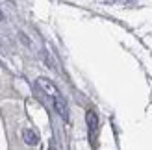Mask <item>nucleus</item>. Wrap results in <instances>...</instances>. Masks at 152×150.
Listing matches in <instances>:
<instances>
[{
    "instance_id": "1",
    "label": "nucleus",
    "mask_w": 152,
    "mask_h": 150,
    "mask_svg": "<svg viewBox=\"0 0 152 150\" xmlns=\"http://www.w3.org/2000/svg\"><path fill=\"white\" fill-rule=\"evenodd\" d=\"M37 85L48 95V98L52 100V106H54L56 113L61 117L63 121H69V108H67V102L63 98V95L59 93V89L54 85V82H50L48 78H39L37 80Z\"/></svg>"
},
{
    "instance_id": "2",
    "label": "nucleus",
    "mask_w": 152,
    "mask_h": 150,
    "mask_svg": "<svg viewBox=\"0 0 152 150\" xmlns=\"http://www.w3.org/2000/svg\"><path fill=\"white\" fill-rule=\"evenodd\" d=\"M86 121H87V130H89V139L91 143L95 145V133L98 130V115L95 113L93 109H89L86 113Z\"/></svg>"
},
{
    "instance_id": "3",
    "label": "nucleus",
    "mask_w": 152,
    "mask_h": 150,
    "mask_svg": "<svg viewBox=\"0 0 152 150\" xmlns=\"http://www.w3.org/2000/svg\"><path fill=\"white\" fill-rule=\"evenodd\" d=\"M22 139H24L26 145H30V146H35L37 143H39V135H37L32 128H24V130H22Z\"/></svg>"
},
{
    "instance_id": "4",
    "label": "nucleus",
    "mask_w": 152,
    "mask_h": 150,
    "mask_svg": "<svg viewBox=\"0 0 152 150\" xmlns=\"http://www.w3.org/2000/svg\"><path fill=\"white\" fill-rule=\"evenodd\" d=\"M0 20H4V15H2V11H0Z\"/></svg>"
}]
</instances>
